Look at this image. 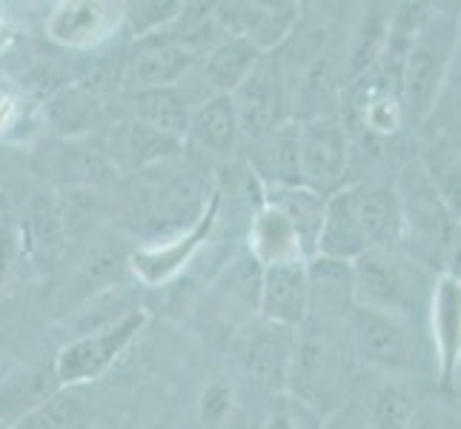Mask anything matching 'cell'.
I'll return each instance as SVG.
<instances>
[{
    "mask_svg": "<svg viewBox=\"0 0 461 429\" xmlns=\"http://www.w3.org/2000/svg\"><path fill=\"white\" fill-rule=\"evenodd\" d=\"M353 387L356 355L349 349L347 335L301 326L284 395H290L298 407H304L318 421H324L356 398Z\"/></svg>",
    "mask_w": 461,
    "mask_h": 429,
    "instance_id": "1",
    "label": "cell"
},
{
    "mask_svg": "<svg viewBox=\"0 0 461 429\" xmlns=\"http://www.w3.org/2000/svg\"><path fill=\"white\" fill-rule=\"evenodd\" d=\"M436 278V269L410 258L404 249H367L353 261L356 307L427 326Z\"/></svg>",
    "mask_w": 461,
    "mask_h": 429,
    "instance_id": "2",
    "label": "cell"
},
{
    "mask_svg": "<svg viewBox=\"0 0 461 429\" xmlns=\"http://www.w3.org/2000/svg\"><path fill=\"white\" fill-rule=\"evenodd\" d=\"M347 341L356 361L393 380L436 375L427 326L421 324L356 307L347 324Z\"/></svg>",
    "mask_w": 461,
    "mask_h": 429,
    "instance_id": "3",
    "label": "cell"
},
{
    "mask_svg": "<svg viewBox=\"0 0 461 429\" xmlns=\"http://www.w3.org/2000/svg\"><path fill=\"white\" fill-rule=\"evenodd\" d=\"M461 38V18L453 12H427L410 38L402 69L404 123H427L447 81Z\"/></svg>",
    "mask_w": 461,
    "mask_h": 429,
    "instance_id": "4",
    "label": "cell"
},
{
    "mask_svg": "<svg viewBox=\"0 0 461 429\" xmlns=\"http://www.w3.org/2000/svg\"><path fill=\"white\" fill-rule=\"evenodd\" d=\"M178 164V157L164 166L167 174H158V166L149 172H140L147 178V186L144 198L138 201L135 215L140 218V227H147L144 244L167 241V237L189 229L203 215L206 203L212 198L215 186L210 183V174L203 178V169L195 164Z\"/></svg>",
    "mask_w": 461,
    "mask_h": 429,
    "instance_id": "5",
    "label": "cell"
},
{
    "mask_svg": "<svg viewBox=\"0 0 461 429\" xmlns=\"http://www.w3.org/2000/svg\"><path fill=\"white\" fill-rule=\"evenodd\" d=\"M395 192H399L402 201V220H404L402 249L410 258L421 261L430 269L436 264L447 266L458 224L453 220L447 206H444L424 164H410L402 172L399 183H395Z\"/></svg>",
    "mask_w": 461,
    "mask_h": 429,
    "instance_id": "6",
    "label": "cell"
},
{
    "mask_svg": "<svg viewBox=\"0 0 461 429\" xmlns=\"http://www.w3.org/2000/svg\"><path fill=\"white\" fill-rule=\"evenodd\" d=\"M212 18L203 26H210ZM203 26L178 35L172 23L149 38L135 40V49L123 67V84L130 92L138 89H158V86H175L184 84V77L195 69V63L212 49L221 38H206Z\"/></svg>",
    "mask_w": 461,
    "mask_h": 429,
    "instance_id": "7",
    "label": "cell"
},
{
    "mask_svg": "<svg viewBox=\"0 0 461 429\" xmlns=\"http://www.w3.org/2000/svg\"><path fill=\"white\" fill-rule=\"evenodd\" d=\"M298 332L269 324L264 317H252L230 338L232 367L252 389H258L269 398L287 392V378L293 367Z\"/></svg>",
    "mask_w": 461,
    "mask_h": 429,
    "instance_id": "8",
    "label": "cell"
},
{
    "mask_svg": "<svg viewBox=\"0 0 461 429\" xmlns=\"http://www.w3.org/2000/svg\"><path fill=\"white\" fill-rule=\"evenodd\" d=\"M258 292H261V264L244 249L218 269L203 292V324L227 341L238 329L258 317Z\"/></svg>",
    "mask_w": 461,
    "mask_h": 429,
    "instance_id": "9",
    "label": "cell"
},
{
    "mask_svg": "<svg viewBox=\"0 0 461 429\" xmlns=\"http://www.w3.org/2000/svg\"><path fill=\"white\" fill-rule=\"evenodd\" d=\"M147 326V309L140 307L130 317H123L121 324L92 332V335L72 338L69 344L60 346V353L52 363L55 378L63 389L84 387L92 380L104 378L109 370L115 367V361L135 344V338Z\"/></svg>",
    "mask_w": 461,
    "mask_h": 429,
    "instance_id": "10",
    "label": "cell"
},
{
    "mask_svg": "<svg viewBox=\"0 0 461 429\" xmlns=\"http://www.w3.org/2000/svg\"><path fill=\"white\" fill-rule=\"evenodd\" d=\"M298 123V164H301V183L315 189L321 195H336L347 186L349 149L347 126L339 115H315L295 121Z\"/></svg>",
    "mask_w": 461,
    "mask_h": 429,
    "instance_id": "11",
    "label": "cell"
},
{
    "mask_svg": "<svg viewBox=\"0 0 461 429\" xmlns=\"http://www.w3.org/2000/svg\"><path fill=\"white\" fill-rule=\"evenodd\" d=\"M221 203H224V195H221V189L215 186L203 215L193 227L167 237V241L140 244L130 255V269H132L135 281L155 290V286H167L175 278H181L184 269L201 255L206 244L212 241L215 227L221 220Z\"/></svg>",
    "mask_w": 461,
    "mask_h": 429,
    "instance_id": "12",
    "label": "cell"
},
{
    "mask_svg": "<svg viewBox=\"0 0 461 429\" xmlns=\"http://www.w3.org/2000/svg\"><path fill=\"white\" fill-rule=\"evenodd\" d=\"M287 77H284L278 55H261L256 69L247 75V81L230 94L241 140H258L276 132L281 123H287Z\"/></svg>",
    "mask_w": 461,
    "mask_h": 429,
    "instance_id": "13",
    "label": "cell"
},
{
    "mask_svg": "<svg viewBox=\"0 0 461 429\" xmlns=\"http://www.w3.org/2000/svg\"><path fill=\"white\" fill-rule=\"evenodd\" d=\"M32 169L58 186H98L115 178L104 138H52L32 152Z\"/></svg>",
    "mask_w": 461,
    "mask_h": 429,
    "instance_id": "14",
    "label": "cell"
},
{
    "mask_svg": "<svg viewBox=\"0 0 461 429\" xmlns=\"http://www.w3.org/2000/svg\"><path fill=\"white\" fill-rule=\"evenodd\" d=\"M126 4L113 0H63L46 14L43 35L63 49H95L123 29Z\"/></svg>",
    "mask_w": 461,
    "mask_h": 429,
    "instance_id": "15",
    "label": "cell"
},
{
    "mask_svg": "<svg viewBox=\"0 0 461 429\" xmlns=\"http://www.w3.org/2000/svg\"><path fill=\"white\" fill-rule=\"evenodd\" d=\"M307 281L310 312L304 326L332 332V335H347L349 315L356 309L353 264L315 255L307 261Z\"/></svg>",
    "mask_w": 461,
    "mask_h": 429,
    "instance_id": "16",
    "label": "cell"
},
{
    "mask_svg": "<svg viewBox=\"0 0 461 429\" xmlns=\"http://www.w3.org/2000/svg\"><path fill=\"white\" fill-rule=\"evenodd\" d=\"M427 341L433 349L438 384L450 389L461 370V278L438 273L430 309H427Z\"/></svg>",
    "mask_w": 461,
    "mask_h": 429,
    "instance_id": "17",
    "label": "cell"
},
{
    "mask_svg": "<svg viewBox=\"0 0 461 429\" xmlns=\"http://www.w3.org/2000/svg\"><path fill=\"white\" fill-rule=\"evenodd\" d=\"M104 149L109 164L121 174H140L155 166H164L175 157H181L186 143L181 138H172L167 132L152 130L149 123H140L135 118H123L113 123V130L104 138Z\"/></svg>",
    "mask_w": 461,
    "mask_h": 429,
    "instance_id": "18",
    "label": "cell"
},
{
    "mask_svg": "<svg viewBox=\"0 0 461 429\" xmlns=\"http://www.w3.org/2000/svg\"><path fill=\"white\" fill-rule=\"evenodd\" d=\"M212 21L224 35L244 38L269 55L293 35L298 4H218L212 6Z\"/></svg>",
    "mask_w": 461,
    "mask_h": 429,
    "instance_id": "19",
    "label": "cell"
},
{
    "mask_svg": "<svg viewBox=\"0 0 461 429\" xmlns=\"http://www.w3.org/2000/svg\"><path fill=\"white\" fill-rule=\"evenodd\" d=\"M307 312H310L307 261L261 266L258 317L298 332L307 321Z\"/></svg>",
    "mask_w": 461,
    "mask_h": 429,
    "instance_id": "20",
    "label": "cell"
},
{
    "mask_svg": "<svg viewBox=\"0 0 461 429\" xmlns=\"http://www.w3.org/2000/svg\"><path fill=\"white\" fill-rule=\"evenodd\" d=\"M210 98L201 84H175V86H158V89H138L126 92V106H130V118L149 123L152 130L167 132L172 138H181L186 143V130L193 121L195 109Z\"/></svg>",
    "mask_w": 461,
    "mask_h": 429,
    "instance_id": "21",
    "label": "cell"
},
{
    "mask_svg": "<svg viewBox=\"0 0 461 429\" xmlns=\"http://www.w3.org/2000/svg\"><path fill=\"white\" fill-rule=\"evenodd\" d=\"M358 224L370 249H402V201L390 183H349Z\"/></svg>",
    "mask_w": 461,
    "mask_h": 429,
    "instance_id": "22",
    "label": "cell"
},
{
    "mask_svg": "<svg viewBox=\"0 0 461 429\" xmlns=\"http://www.w3.org/2000/svg\"><path fill=\"white\" fill-rule=\"evenodd\" d=\"M63 387L55 370L18 367L0 378V426H21L43 409Z\"/></svg>",
    "mask_w": 461,
    "mask_h": 429,
    "instance_id": "23",
    "label": "cell"
},
{
    "mask_svg": "<svg viewBox=\"0 0 461 429\" xmlns=\"http://www.w3.org/2000/svg\"><path fill=\"white\" fill-rule=\"evenodd\" d=\"M247 169L256 174L261 186H298L301 164H298V123L287 121L276 132L258 140H249Z\"/></svg>",
    "mask_w": 461,
    "mask_h": 429,
    "instance_id": "24",
    "label": "cell"
},
{
    "mask_svg": "<svg viewBox=\"0 0 461 429\" xmlns=\"http://www.w3.org/2000/svg\"><path fill=\"white\" fill-rule=\"evenodd\" d=\"M367 249H370L367 237H364V229H361L358 215H356L353 189H349V183H347L344 189H339L336 195L327 198V212H324L321 235H318L315 255L353 264Z\"/></svg>",
    "mask_w": 461,
    "mask_h": 429,
    "instance_id": "25",
    "label": "cell"
},
{
    "mask_svg": "<svg viewBox=\"0 0 461 429\" xmlns=\"http://www.w3.org/2000/svg\"><path fill=\"white\" fill-rule=\"evenodd\" d=\"M238 143H241V130H238V115L230 94L203 98L189 121L186 147H195L206 155L230 157L238 149Z\"/></svg>",
    "mask_w": 461,
    "mask_h": 429,
    "instance_id": "26",
    "label": "cell"
},
{
    "mask_svg": "<svg viewBox=\"0 0 461 429\" xmlns=\"http://www.w3.org/2000/svg\"><path fill=\"white\" fill-rule=\"evenodd\" d=\"M247 252L261 266L307 261L304 249H301V244H298V235H295L293 224L284 218V212H278L276 206H269L267 201L249 218Z\"/></svg>",
    "mask_w": 461,
    "mask_h": 429,
    "instance_id": "27",
    "label": "cell"
},
{
    "mask_svg": "<svg viewBox=\"0 0 461 429\" xmlns=\"http://www.w3.org/2000/svg\"><path fill=\"white\" fill-rule=\"evenodd\" d=\"M264 201L269 206H276L278 212H284V218L293 224L307 261L315 258L318 235H321L324 212H327V195L315 192V189H310L304 183H298V186H264Z\"/></svg>",
    "mask_w": 461,
    "mask_h": 429,
    "instance_id": "28",
    "label": "cell"
},
{
    "mask_svg": "<svg viewBox=\"0 0 461 429\" xmlns=\"http://www.w3.org/2000/svg\"><path fill=\"white\" fill-rule=\"evenodd\" d=\"M43 123L55 138H89L104 123V103L92 89L69 84L43 103Z\"/></svg>",
    "mask_w": 461,
    "mask_h": 429,
    "instance_id": "29",
    "label": "cell"
},
{
    "mask_svg": "<svg viewBox=\"0 0 461 429\" xmlns=\"http://www.w3.org/2000/svg\"><path fill=\"white\" fill-rule=\"evenodd\" d=\"M264 52L247 43L244 38L224 35L201 60V86L210 94H232L256 69Z\"/></svg>",
    "mask_w": 461,
    "mask_h": 429,
    "instance_id": "30",
    "label": "cell"
},
{
    "mask_svg": "<svg viewBox=\"0 0 461 429\" xmlns=\"http://www.w3.org/2000/svg\"><path fill=\"white\" fill-rule=\"evenodd\" d=\"M138 309H140V304L132 298V292L126 290V286H121V283L104 286L98 295H92L86 304L75 312V317L69 321V341L115 326Z\"/></svg>",
    "mask_w": 461,
    "mask_h": 429,
    "instance_id": "31",
    "label": "cell"
},
{
    "mask_svg": "<svg viewBox=\"0 0 461 429\" xmlns=\"http://www.w3.org/2000/svg\"><path fill=\"white\" fill-rule=\"evenodd\" d=\"M361 401L367 429H407L419 409V398L404 387V380H384Z\"/></svg>",
    "mask_w": 461,
    "mask_h": 429,
    "instance_id": "32",
    "label": "cell"
},
{
    "mask_svg": "<svg viewBox=\"0 0 461 429\" xmlns=\"http://www.w3.org/2000/svg\"><path fill=\"white\" fill-rule=\"evenodd\" d=\"M390 26H393V12L373 9L364 14V21L356 29V35L349 40V49H347V77L349 81H361V77L381 60L387 38H390Z\"/></svg>",
    "mask_w": 461,
    "mask_h": 429,
    "instance_id": "33",
    "label": "cell"
},
{
    "mask_svg": "<svg viewBox=\"0 0 461 429\" xmlns=\"http://www.w3.org/2000/svg\"><path fill=\"white\" fill-rule=\"evenodd\" d=\"M238 409V384L232 375H210L198 392V424L203 429H224L235 418Z\"/></svg>",
    "mask_w": 461,
    "mask_h": 429,
    "instance_id": "34",
    "label": "cell"
},
{
    "mask_svg": "<svg viewBox=\"0 0 461 429\" xmlns=\"http://www.w3.org/2000/svg\"><path fill=\"white\" fill-rule=\"evenodd\" d=\"M26 252V227L14 215H0V295L23 273Z\"/></svg>",
    "mask_w": 461,
    "mask_h": 429,
    "instance_id": "35",
    "label": "cell"
},
{
    "mask_svg": "<svg viewBox=\"0 0 461 429\" xmlns=\"http://www.w3.org/2000/svg\"><path fill=\"white\" fill-rule=\"evenodd\" d=\"M184 9H186V4H181V0H140V4L126 6L123 26H130L135 40H140V38H149L155 31H161L169 23H175L181 18Z\"/></svg>",
    "mask_w": 461,
    "mask_h": 429,
    "instance_id": "36",
    "label": "cell"
},
{
    "mask_svg": "<svg viewBox=\"0 0 461 429\" xmlns=\"http://www.w3.org/2000/svg\"><path fill=\"white\" fill-rule=\"evenodd\" d=\"M430 121H441L444 130L461 132V38H458L453 67L447 72V81H444V86H441V94L436 101Z\"/></svg>",
    "mask_w": 461,
    "mask_h": 429,
    "instance_id": "37",
    "label": "cell"
},
{
    "mask_svg": "<svg viewBox=\"0 0 461 429\" xmlns=\"http://www.w3.org/2000/svg\"><path fill=\"white\" fill-rule=\"evenodd\" d=\"M261 429H321V421L304 407H298L290 395H278L273 398Z\"/></svg>",
    "mask_w": 461,
    "mask_h": 429,
    "instance_id": "38",
    "label": "cell"
},
{
    "mask_svg": "<svg viewBox=\"0 0 461 429\" xmlns=\"http://www.w3.org/2000/svg\"><path fill=\"white\" fill-rule=\"evenodd\" d=\"M29 121L23 94L14 86H0V138H12Z\"/></svg>",
    "mask_w": 461,
    "mask_h": 429,
    "instance_id": "39",
    "label": "cell"
},
{
    "mask_svg": "<svg viewBox=\"0 0 461 429\" xmlns=\"http://www.w3.org/2000/svg\"><path fill=\"white\" fill-rule=\"evenodd\" d=\"M407 429H461V416L447 404H419Z\"/></svg>",
    "mask_w": 461,
    "mask_h": 429,
    "instance_id": "40",
    "label": "cell"
},
{
    "mask_svg": "<svg viewBox=\"0 0 461 429\" xmlns=\"http://www.w3.org/2000/svg\"><path fill=\"white\" fill-rule=\"evenodd\" d=\"M321 429H367V418H364V401L353 398L347 401L341 409L321 421Z\"/></svg>",
    "mask_w": 461,
    "mask_h": 429,
    "instance_id": "41",
    "label": "cell"
},
{
    "mask_svg": "<svg viewBox=\"0 0 461 429\" xmlns=\"http://www.w3.org/2000/svg\"><path fill=\"white\" fill-rule=\"evenodd\" d=\"M12 43H14V29L6 23L4 14H0V55H6Z\"/></svg>",
    "mask_w": 461,
    "mask_h": 429,
    "instance_id": "42",
    "label": "cell"
}]
</instances>
